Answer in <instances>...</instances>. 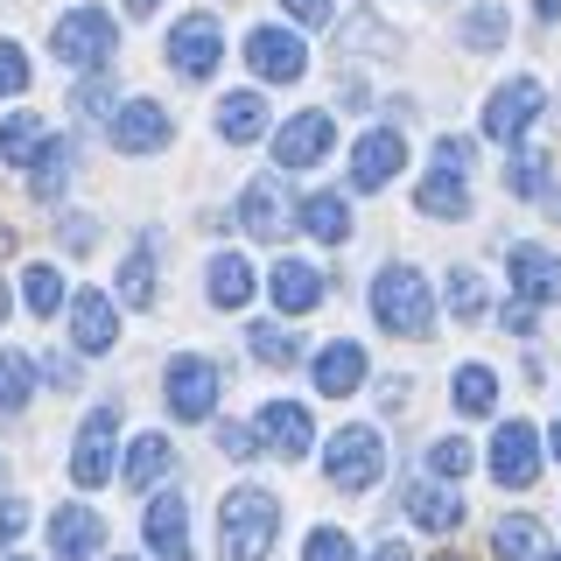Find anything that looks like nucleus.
Segmentation results:
<instances>
[{
  "label": "nucleus",
  "mask_w": 561,
  "mask_h": 561,
  "mask_svg": "<svg viewBox=\"0 0 561 561\" xmlns=\"http://www.w3.org/2000/svg\"><path fill=\"white\" fill-rule=\"evenodd\" d=\"M280 534V499L267 484H239L218 505V561H267Z\"/></svg>",
  "instance_id": "nucleus-1"
},
{
  "label": "nucleus",
  "mask_w": 561,
  "mask_h": 561,
  "mask_svg": "<svg viewBox=\"0 0 561 561\" xmlns=\"http://www.w3.org/2000/svg\"><path fill=\"white\" fill-rule=\"evenodd\" d=\"M373 316L393 337H428L435 330V302H428V280L421 267H379L373 280Z\"/></svg>",
  "instance_id": "nucleus-2"
},
{
  "label": "nucleus",
  "mask_w": 561,
  "mask_h": 561,
  "mask_svg": "<svg viewBox=\"0 0 561 561\" xmlns=\"http://www.w3.org/2000/svg\"><path fill=\"white\" fill-rule=\"evenodd\" d=\"M323 470H330V484H337V491H373L379 470H386V435L373 428V421H351V428L330 435Z\"/></svg>",
  "instance_id": "nucleus-3"
},
{
  "label": "nucleus",
  "mask_w": 561,
  "mask_h": 561,
  "mask_svg": "<svg viewBox=\"0 0 561 561\" xmlns=\"http://www.w3.org/2000/svg\"><path fill=\"white\" fill-rule=\"evenodd\" d=\"M113 43H119V28H113V14L105 8H70L64 22H57V64L64 70H99L105 57H113Z\"/></svg>",
  "instance_id": "nucleus-4"
},
{
  "label": "nucleus",
  "mask_w": 561,
  "mask_h": 561,
  "mask_svg": "<svg viewBox=\"0 0 561 561\" xmlns=\"http://www.w3.org/2000/svg\"><path fill=\"white\" fill-rule=\"evenodd\" d=\"M113 443H119V408H92L78 428V449H70V484L99 491L113 478Z\"/></svg>",
  "instance_id": "nucleus-5"
},
{
  "label": "nucleus",
  "mask_w": 561,
  "mask_h": 561,
  "mask_svg": "<svg viewBox=\"0 0 561 561\" xmlns=\"http://www.w3.org/2000/svg\"><path fill=\"white\" fill-rule=\"evenodd\" d=\"M245 64H253L267 84H295V78L309 70V43H302L295 28H274V22H267V28L245 35Z\"/></svg>",
  "instance_id": "nucleus-6"
},
{
  "label": "nucleus",
  "mask_w": 561,
  "mask_h": 561,
  "mask_svg": "<svg viewBox=\"0 0 561 561\" xmlns=\"http://www.w3.org/2000/svg\"><path fill=\"white\" fill-rule=\"evenodd\" d=\"M105 134H113L119 154H154V148H169V140H175V119L154 99H127L113 119H105Z\"/></svg>",
  "instance_id": "nucleus-7"
},
{
  "label": "nucleus",
  "mask_w": 561,
  "mask_h": 561,
  "mask_svg": "<svg viewBox=\"0 0 561 561\" xmlns=\"http://www.w3.org/2000/svg\"><path fill=\"white\" fill-rule=\"evenodd\" d=\"M491 478L505 491H526L540 478V435L526 428V421H505V428L491 435Z\"/></svg>",
  "instance_id": "nucleus-8"
},
{
  "label": "nucleus",
  "mask_w": 561,
  "mask_h": 561,
  "mask_svg": "<svg viewBox=\"0 0 561 561\" xmlns=\"http://www.w3.org/2000/svg\"><path fill=\"white\" fill-rule=\"evenodd\" d=\"M162 393H169L175 421H204L210 408H218V365H210V358H175Z\"/></svg>",
  "instance_id": "nucleus-9"
},
{
  "label": "nucleus",
  "mask_w": 561,
  "mask_h": 561,
  "mask_svg": "<svg viewBox=\"0 0 561 561\" xmlns=\"http://www.w3.org/2000/svg\"><path fill=\"white\" fill-rule=\"evenodd\" d=\"M218 57H225L218 22H210V14H183V22H175V35H169V64L183 70V78H210V70H218Z\"/></svg>",
  "instance_id": "nucleus-10"
},
{
  "label": "nucleus",
  "mask_w": 561,
  "mask_h": 561,
  "mask_svg": "<svg viewBox=\"0 0 561 561\" xmlns=\"http://www.w3.org/2000/svg\"><path fill=\"white\" fill-rule=\"evenodd\" d=\"M505 267H513V295L519 302H561V260L548 253V245H534V239H519L513 253H505Z\"/></svg>",
  "instance_id": "nucleus-11"
},
{
  "label": "nucleus",
  "mask_w": 561,
  "mask_h": 561,
  "mask_svg": "<svg viewBox=\"0 0 561 561\" xmlns=\"http://www.w3.org/2000/svg\"><path fill=\"white\" fill-rule=\"evenodd\" d=\"M534 119H540V84H534V78L499 84V92H491V105H484V134H491V140H519Z\"/></svg>",
  "instance_id": "nucleus-12"
},
{
  "label": "nucleus",
  "mask_w": 561,
  "mask_h": 561,
  "mask_svg": "<svg viewBox=\"0 0 561 561\" xmlns=\"http://www.w3.org/2000/svg\"><path fill=\"white\" fill-rule=\"evenodd\" d=\"M408 162V140H400V127H373L351 148V190H379L393 183V169Z\"/></svg>",
  "instance_id": "nucleus-13"
},
{
  "label": "nucleus",
  "mask_w": 561,
  "mask_h": 561,
  "mask_svg": "<svg viewBox=\"0 0 561 561\" xmlns=\"http://www.w3.org/2000/svg\"><path fill=\"white\" fill-rule=\"evenodd\" d=\"M330 134H337V127H330V113H295L288 127L274 134V162L280 169H316L330 154Z\"/></svg>",
  "instance_id": "nucleus-14"
},
{
  "label": "nucleus",
  "mask_w": 561,
  "mask_h": 561,
  "mask_svg": "<svg viewBox=\"0 0 561 561\" xmlns=\"http://www.w3.org/2000/svg\"><path fill=\"white\" fill-rule=\"evenodd\" d=\"M105 548V519L84 513V505H64V513H49V554L57 561H92Z\"/></svg>",
  "instance_id": "nucleus-15"
},
{
  "label": "nucleus",
  "mask_w": 561,
  "mask_h": 561,
  "mask_svg": "<svg viewBox=\"0 0 561 561\" xmlns=\"http://www.w3.org/2000/svg\"><path fill=\"white\" fill-rule=\"evenodd\" d=\"M148 548H154V561H190V513H183V491H154V505H148Z\"/></svg>",
  "instance_id": "nucleus-16"
},
{
  "label": "nucleus",
  "mask_w": 561,
  "mask_h": 561,
  "mask_svg": "<svg viewBox=\"0 0 561 561\" xmlns=\"http://www.w3.org/2000/svg\"><path fill=\"white\" fill-rule=\"evenodd\" d=\"M260 443H267L274 456H309V443H316V428H309V408H295V400H267L260 408Z\"/></svg>",
  "instance_id": "nucleus-17"
},
{
  "label": "nucleus",
  "mask_w": 561,
  "mask_h": 561,
  "mask_svg": "<svg viewBox=\"0 0 561 561\" xmlns=\"http://www.w3.org/2000/svg\"><path fill=\"white\" fill-rule=\"evenodd\" d=\"M400 505H408V519L421 534H456V526H463V499H456L449 484H408Z\"/></svg>",
  "instance_id": "nucleus-18"
},
{
  "label": "nucleus",
  "mask_w": 561,
  "mask_h": 561,
  "mask_svg": "<svg viewBox=\"0 0 561 561\" xmlns=\"http://www.w3.org/2000/svg\"><path fill=\"white\" fill-rule=\"evenodd\" d=\"M239 218H245V232H253V239H288V197H280V183H274V175L245 183Z\"/></svg>",
  "instance_id": "nucleus-19"
},
{
  "label": "nucleus",
  "mask_w": 561,
  "mask_h": 561,
  "mask_svg": "<svg viewBox=\"0 0 561 561\" xmlns=\"http://www.w3.org/2000/svg\"><path fill=\"white\" fill-rule=\"evenodd\" d=\"M70 337H78V351H113L119 344V323H113V302L105 295H70Z\"/></svg>",
  "instance_id": "nucleus-20"
},
{
  "label": "nucleus",
  "mask_w": 561,
  "mask_h": 561,
  "mask_svg": "<svg viewBox=\"0 0 561 561\" xmlns=\"http://www.w3.org/2000/svg\"><path fill=\"white\" fill-rule=\"evenodd\" d=\"M358 386H365V351L358 344H323L316 351V393L344 400V393H358Z\"/></svg>",
  "instance_id": "nucleus-21"
},
{
  "label": "nucleus",
  "mask_w": 561,
  "mask_h": 561,
  "mask_svg": "<svg viewBox=\"0 0 561 561\" xmlns=\"http://www.w3.org/2000/svg\"><path fill=\"white\" fill-rule=\"evenodd\" d=\"M267 288H274V302L288 309V316H302V309L323 302V274H316L309 260H280V267L267 274Z\"/></svg>",
  "instance_id": "nucleus-22"
},
{
  "label": "nucleus",
  "mask_w": 561,
  "mask_h": 561,
  "mask_svg": "<svg viewBox=\"0 0 561 561\" xmlns=\"http://www.w3.org/2000/svg\"><path fill=\"white\" fill-rule=\"evenodd\" d=\"M154 245H162V232H140L134 253L119 260V302H127V309H148L154 302Z\"/></svg>",
  "instance_id": "nucleus-23"
},
{
  "label": "nucleus",
  "mask_w": 561,
  "mask_h": 561,
  "mask_svg": "<svg viewBox=\"0 0 561 561\" xmlns=\"http://www.w3.org/2000/svg\"><path fill=\"white\" fill-rule=\"evenodd\" d=\"M169 463H175V443H169V435H134L127 463H119V484H127V491H148Z\"/></svg>",
  "instance_id": "nucleus-24"
},
{
  "label": "nucleus",
  "mask_w": 561,
  "mask_h": 561,
  "mask_svg": "<svg viewBox=\"0 0 561 561\" xmlns=\"http://www.w3.org/2000/svg\"><path fill=\"white\" fill-rule=\"evenodd\" d=\"M218 134L232 140V148L260 140V134H267V99H260V92H232V99L218 105Z\"/></svg>",
  "instance_id": "nucleus-25"
},
{
  "label": "nucleus",
  "mask_w": 561,
  "mask_h": 561,
  "mask_svg": "<svg viewBox=\"0 0 561 561\" xmlns=\"http://www.w3.org/2000/svg\"><path fill=\"white\" fill-rule=\"evenodd\" d=\"M210 302H218V309H245V302H253V260H239V253L210 260Z\"/></svg>",
  "instance_id": "nucleus-26"
},
{
  "label": "nucleus",
  "mask_w": 561,
  "mask_h": 561,
  "mask_svg": "<svg viewBox=\"0 0 561 561\" xmlns=\"http://www.w3.org/2000/svg\"><path fill=\"white\" fill-rule=\"evenodd\" d=\"M0 154H8L14 169L43 162V154H49V127H43V119H35V113H14L8 127H0Z\"/></svg>",
  "instance_id": "nucleus-27"
},
{
  "label": "nucleus",
  "mask_w": 561,
  "mask_h": 561,
  "mask_svg": "<svg viewBox=\"0 0 561 561\" xmlns=\"http://www.w3.org/2000/svg\"><path fill=\"white\" fill-rule=\"evenodd\" d=\"M302 232H309V239H323V245H344V239H351V210H344L337 190H323V197H309V204H302Z\"/></svg>",
  "instance_id": "nucleus-28"
},
{
  "label": "nucleus",
  "mask_w": 561,
  "mask_h": 561,
  "mask_svg": "<svg viewBox=\"0 0 561 561\" xmlns=\"http://www.w3.org/2000/svg\"><path fill=\"white\" fill-rule=\"evenodd\" d=\"M414 204L428 210V218H463V210H470V190H463V175H456V169H435L428 183L414 190Z\"/></svg>",
  "instance_id": "nucleus-29"
},
{
  "label": "nucleus",
  "mask_w": 561,
  "mask_h": 561,
  "mask_svg": "<svg viewBox=\"0 0 561 561\" xmlns=\"http://www.w3.org/2000/svg\"><path fill=\"white\" fill-rule=\"evenodd\" d=\"M449 400H456V414H491L499 408V373L491 365H463L449 379Z\"/></svg>",
  "instance_id": "nucleus-30"
},
{
  "label": "nucleus",
  "mask_w": 561,
  "mask_h": 561,
  "mask_svg": "<svg viewBox=\"0 0 561 561\" xmlns=\"http://www.w3.org/2000/svg\"><path fill=\"white\" fill-rule=\"evenodd\" d=\"M491 554L499 561H540V519H499L491 526Z\"/></svg>",
  "instance_id": "nucleus-31"
},
{
  "label": "nucleus",
  "mask_w": 561,
  "mask_h": 561,
  "mask_svg": "<svg viewBox=\"0 0 561 561\" xmlns=\"http://www.w3.org/2000/svg\"><path fill=\"white\" fill-rule=\"evenodd\" d=\"M505 190H513V197H548V154H540V148H513V162H505Z\"/></svg>",
  "instance_id": "nucleus-32"
},
{
  "label": "nucleus",
  "mask_w": 561,
  "mask_h": 561,
  "mask_svg": "<svg viewBox=\"0 0 561 561\" xmlns=\"http://www.w3.org/2000/svg\"><path fill=\"white\" fill-rule=\"evenodd\" d=\"M28 393H35L28 358H22V351H0V414H22V408H28Z\"/></svg>",
  "instance_id": "nucleus-33"
},
{
  "label": "nucleus",
  "mask_w": 561,
  "mask_h": 561,
  "mask_svg": "<svg viewBox=\"0 0 561 561\" xmlns=\"http://www.w3.org/2000/svg\"><path fill=\"white\" fill-rule=\"evenodd\" d=\"M253 351H260V365H280V373H288V365L302 358V337L280 330V323H253Z\"/></svg>",
  "instance_id": "nucleus-34"
},
{
  "label": "nucleus",
  "mask_w": 561,
  "mask_h": 561,
  "mask_svg": "<svg viewBox=\"0 0 561 561\" xmlns=\"http://www.w3.org/2000/svg\"><path fill=\"white\" fill-rule=\"evenodd\" d=\"M456 35H463L470 49H499V43H505V8H470Z\"/></svg>",
  "instance_id": "nucleus-35"
},
{
  "label": "nucleus",
  "mask_w": 561,
  "mask_h": 561,
  "mask_svg": "<svg viewBox=\"0 0 561 561\" xmlns=\"http://www.w3.org/2000/svg\"><path fill=\"white\" fill-rule=\"evenodd\" d=\"M22 295H28L35 316H57V309H64V274H57V267H28Z\"/></svg>",
  "instance_id": "nucleus-36"
},
{
  "label": "nucleus",
  "mask_w": 561,
  "mask_h": 561,
  "mask_svg": "<svg viewBox=\"0 0 561 561\" xmlns=\"http://www.w3.org/2000/svg\"><path fill=\"white\" fill-rule=\"evenodd\" d=\"M428 463H435V478H443V484H463V470L478 463V456H470V443H463V435H443V443L428 449Z\"/></svg>",
  "instance_id": "nucleus-37"
},
{
  "label": "nucleus",
  "mask_w": 561,
  "mask_h": 561,
  "mask_svg": "<svg viewBox=\"0 0 561 561\" xmlns=\"http://www.w3.org/2000/svg\"><path fill=\"white\" fill-rule=\"evenodd\" d=\"M64 183H70V148H57V140H49L43 169H35V197H43V204H57V197H64Z\"/></svg>",
  "instance_id": "nucleus-38"
},
{
  "label": "nucleus",
  "mask_w": 561,
  "mask_h": 561,
  "mask_svg": "<svg viewBox=\"0 0 561 561\" xmlns=\"http://www.w3.org/2000/svg\"><path fill=\"white\" fill-rule=\"evenodd\" d=\"M449 309H456V316H463V323H470V316H478V309H484V280H478V274H470V267H456V274H449Z\"/></svg>",
  "instance_id": "nucleus-39"
},
{
  "label": "nucleus",
  "mask_w": 561,
  "mask_h": 561,
  "mask_svg": "<svg viewBox=\"0 0 561 561\" xmlns=\"http://www.w3.org/2000/svg\"><path fill=\"white\" fill-rule=\"evenodd\" d=\"M218 449H225V456H232V463H253V456H260V449H267V443H260V435H253V428H245V421H218Z\"/></svg>",
  "instance_id": "nucleus-40"
},
{
  "label": "nucleus",
  "mask_w": 561,
  "mask_h": 561,
  "mask_svg": "<svg viewBox=\"0 0 561 561\" xmlns=\"http://www.w3.org/2000/svg\"><path fill=\"white\" fill-rule=\"evenodd\" d=\"M28 92V57L22 43H0V99H22Z\"/></svg>",
  "instance_id": "nucleus-41"
},
{
  "label": "nucleus",
  "mask_w": 561,
  "mask_h": 561,
  "mask_svg": "<svg viewBox=\"0 0 561 561\" xmlns=\"http://www.w3.org/2000/svg\"><path fill=\"white\" fill-rule=\"evenodd\" d=\"M309 561H358V548H351V534H337V526H316V534H309Z\"/></svg>",
  "instance_id": "nucleus-42"
},
{
  "label": "nucleus",
  "mask_w": 561,
  "mask_h": 561,
  "mask_svg": "<svg viewBox=\"0 0 561 561\" xmlns=\"http://www.w3.org/2000/svg\"><path fill=\"white\" fill-rule=\"evenodd\" d=\"M43 386H57V393H78V386H84V365L64 358V351H49V358H43Z\"/></svg>",
  "instance_id": "nucleus-43"
},
{
  "label": "nucleus",
  "mask_w": 561,
  "mask_h": 561,
  "mask_svg": "<svg viewBox=\"0 0 561 561\" xmlns=\"http://www.w3.org/2000/svg\"><path fill=\"white\" fill-rule=\"evenodd\" d=\"M435 169L470 175V140H463V134H443V140H435Z\"/></svg>",
  "instance_id": "nucleus-44"
},
{
  "label": "nucleus",
  "mask_w": 561,
  "mask_h": 561,
  "mask_svg": "<svg viewBox=\"0 0 561 561\" xmlns=\"http://www.w3.org/2000/svg\"><path fill=\"white\" fill-rule=\"evenodd\" d=\"M28 526V499H0V548H14Z\"/></svg>",
  "instance_id": "nucleus-45"
},
{
  "label": "nucleus",
  "mask_w": 561,
  "mask_h": 561,
  "mask_svg": "<svg viewBox=\"0 0 561 561\" xmlns=\"http://www.w3.org/2000/svg\"><path fill=\"white\" fill-rule=\"evenodd\" d=\"M499 330H513V337H534V330H540V323H534V302H505V309H499Z\"/></svg>",
  "instance_id": "nucleus-46"
},
{
  "label": "nucleus",
  "mask_w": 561,
  "mask_h": 561,
  "mask_svg": "<svg viewBox=\"0 0 561 561\" xmlns=\"http://www.w3.org/2000/svg\"><path fill=\"white\" fill-rule=\"evenodd\" d=\"M280 8H288L302 28H323V22H330V0H280Z\"/></svg>",
  "instance_id": "nucleus-47"
},
{
  "label": "nucleus",
  "mask_w": 561,
  "mask_h": 561,
  "mask_svg": "<svg viewBox=\"0 0 561 561\" xmlns=\"http://www.w3.org/2000/svg\"><path fill=\"white\" fill-rule=\"evenodd\" d=\"M534 14L540 22H561V0H534Z\"/></svg>",
  "instance_id": "nucleus-48"
},
{
  "label": "nucleus",
  "mask_w": 561,
  "mask_h": 561,
  "mask_svg": "<svg viewBox=\"0 0 561 561\" xmlns=\"http://www.w3.org/2000/svg\"><path fill=\"white\" fill-rule=\"evenodd\" d=\"M8 309H14V295H8V280H0V323H8Z\"/></svg>",
  "instance_id": "nucleus-49"
},
{
  "label": "nucleus",
  "mask_w": 561,
  "mask_h": 561,
  "mask_svg": "<svg viewBox=\"0 0 561 561\" xmlns=\"http://www.w3.org/2000/svg\"><path fill=\"white\" fill-rule=\"evenodd\" d=\"M373 561H408V548H379V554H373Z\"/></svg>",
  "instance_id": "nucleus-50"
},
{
  "label": "nucleus",
  "mask_w": 561,
  "mask_h": 561,
  "mask_svg": "<svg viewBox=\"0 0 561 561\" xmlns=\"http://www.w3.org/2000/svg\"><path fill=\"white\" fill-rule=\"evenodd\" d=\"M127 8H134V14H154V8H162V0H127Z\"/></svg>",
  "instance_id": "nucleus-51"
},
{
  "label": "nucleus",
  "mask_w": 561,
  "mask_h": 561,
  "mask_svg": "<svg viewBox=\"0 0 561 561\" xmlns=\"http://www.w3.org/2000/svg\"><path fill=\"white\" fill-rule=\"evenodd\" d=\"M548 218H561V190H548Z\"/></svg>",
  "instance_id": "nucleus-52"
},
{
  "label": "nucleus",
  "mask_w": 561,
  "mask_h": 561,
  "mask_svg": "<svg viewBox=\"0 0 561 561\" xmlns=\"http://www.w3.org/2000/svg\"><path fill=\"white\" fill-rule=\"evenodd\" d=\"M8 245H14V232H8V225H0V253H8Z\"/></svg>",
  "instance_id": "nucleus-53"
},
{
  "label": "nucleus",
  "mask_w": 561,
  "mask_h": 561,
  "mask_svg": "<svg viewBox=\"0 0 561 561\" xmlns=\"http://www.w3.org/2000/svg\"><path fill=\"white\" fill-rule=\"evenodd\" d=\"M554 456H561V414H554Z\"/></svg>",
  "instance_id": "nucleus-54"
},
{
  "label": "nucleus",
  "mask_w": 561,
  "mask_h": 561,
  "mask_svg": "<svg viewBox=\"0 0 561 561\" xmlns=\"http://www.w3.org/2000/svg\"><path fill=\"white\" fill-rule=\"evenodd\" d=\"M119 561H134V554H119Z\"/></svg>",
  "instance_id": "nucleus-55"
},
{
  "label": "nucleus",
  "mask_w": 561,
  "mask_h": 561,
  "mask_svg": "<svg viewBox=\"0 0 561 561\" xmlns=\"http://www.w3.org/2000/svg\"><path fill=\"white\" fill-rule=\"evenodd\" d=\"M443 561H456V554H443Z\"/></svg>",
  "instance_id": "nucleus-56"
},
{
  "label": "nucleus",
  "mask_w": 561,
  "mask_h": 561,
  "mask_svg": "<svg viewBox=\"0 0 561 561\" xmlns=\"http://www.w3.org/2000/svg\"><path fill=\"white\" fill-rule=\"evenodd\" d=\"M548 561H561V554H548Z\"/></svg>",
  "instance_id": "nucleus-57"
},
{
  "label": "nucleus",
  "mask_w": 561,
  "mask_h": 561,
  "mask_svg": "<svg viewBox=\"0 0 561 561\" xmlns=\"http://www.w3.org/2000/svg\"><path fill=\"white\" fill-rule=\"evenodd\" d=\"M8 561H14V554H8Z\"/></svg>",
  "instance_id": "nucleus-58"
}]
</instances>
